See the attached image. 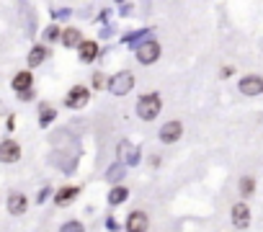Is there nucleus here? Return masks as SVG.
I'll return each instance as SVG.
<instances>
[{
  "label": "nucleus",
  "mask_w": 263,
  "mask_h": 232,
  "mask_svg": "<svg viewBox=\"0 0 263 232\" xmlns=\"http://www.w3.org/2000/svg\"><path fill=\"white\" fill-rule=\"evenodd\" d=\"M44 59H46V46H34L28 52V67H39Z\"/></svg>",
  "instance_id": "nucleus-15"
},
{
  "label": "nucleus",
  "mask_w": 263,
  "mask_h": 232,
  "mask_svg": "<svg viewBox=\"0 0 263 232\" xmlns=\"http://www.w3.org/2000/svg\"><path fill=\"white\" fill-rule=\"evenodd\" d=\"M98 57V44L96 41H83V46H80V59L83 62H93Z\"/></svg>",
  "instance_id": "nucleus-14"
},
{
  "label": "nucleus",
  "mask_w": 263,
  "mask_h": 232,
  "mask_svg": "<svg viewBox=\"0 0 263 232\" xmlns=\"http://www.w3.org/2000/svg\"><path fill=\"white\" fill-rule=\"evenodd\" d=\"M127 196H129V191H127V186H114L111 189V194H108V204H121V201H127Z\"/></svg>",
  "instance_id": "nucleus-16"
},
{
  "label": "nucleus",
  "mask_w": 263,
  "mask_h": 232,
  "mask_svg": "<svg viewBox=\"0 0 263 232\" xmlns=\"http://www.w3.org/2000/svg\"><path fill=\"white\" fill-rule=\"evenodd\" d=\"M88 88H83V85H75V88H70V93H67V98H65V103L70 106V108H83L85 103H88Z\"/></svg>",
  "instance_id": "nucleus-8"
},
{
  "label": "nucleus",
  "mask_w": 263,
  "mask_h": 232,
  "mask_svg": "<svg viewBox=\"0 0 263 232\" xmlns=\"http://www.w3.org/2000/svg\"><path fill=\"white\" fill-rule=\"evenodd\" d=\"M77 194H80V189H77V186H65V189H59V191H57L54 201L62 207V204H67V201H72Z\"/></svg>",
  "instance_id": "nucleus-13"
},
{
  "label": "nucleus",
  "mask_w": 263,
  "mask_h": 232,
  "mask_svg": "<svg viewBox=\"0 0 263 232\" xmlns=\"http://www.w3.org/2000/svg\"><path fill=\"white\" fill-rule=\"evenodd\" d=\"M181 134H183V124H181L178 119L168 121L165 127L160 129V139H163L165 145H170V142H178V139H181Z\"/></svg>",
  "instance_id": "nucleus-7"
},
{
  "label": "nucleus",
  "mask_w": 263,
  "mask_h": 232,
  "mask_svg": "<svg viewBox=\"0 0 263 232\" xmlns=\"http://www.w3.org/2000/svg\"><path fill=\"white\" fill-rule=\"evenodd\" d=\"M62 44L70 46V49H72V46L80 49V46H83V34L77 28H65V34H62Z\"/></svg>",
  "instance_id": "nucleus-12"
},
{
  "label": "nucleus",
  "mask_w": 263,
  "mask_h": 232,
  "mask_svg": "<svg viewBox=\"0 0 263 232\" xmlns=\"http://www.w3.org/2000/svg\"><path fill=\"white\" fill-rule=\"evenodd\" d=\"M160 108H163V101H160L158 93H147V96H142L137 103V116L145 119V121H152L160 114Z\"/></svg>",
  "instance_id": "nucleus-1"
},
{
  "label": "nucleus",
  "mask_w": 263,
  "mask_h": 232,
  "mask_svg": "<svg viewBox=\"0 0 263 232\" xmlns=\"http://www.w3.org/2000/svg\"><path fill=\"white\" fill-rule=\"evenodd\" d=\"M134 88V75L129 70H124V72H116L111 77V83H108V90L114 93V96H127V93Z\"/></svg>",
  "instance_id": "nucleus-2"
},
{
  "label": "nucleus",
  "mask_w": 263,
  "mask_h": 232,
  "mask_svg": "<svg viewBox=\"0 0 263 232\" xmlns=\"http://www.w3.org/2000/svg\"><path fill=\"white\" fill-rule=\"evenodd\" d=\"M232 225H235L238 230H245L248 225H251V209H248V204L232 207Z\"/></svg>",
  "instance_id": "nucleus-9"
},
{
  "label": "nucleus",
  "mask_w": 263,
  "mask_h": 232,
  "mask_svg": "<svg viewBox=\"0 0 263 232\" xmlns=\"http://www.w3.org/2000/svg\"><path fill=\"white\" fill-rule=\"evenodd\" d=\"M253 191H256V181H253V178H243V181H240V194H243V196H251Z\"/></svg>",
  "instance_id": "nucleus-19"
},
{
  "label": "nucleus",
  "mask_w": 263,
  "mask_h": 232,
  "mask_svg": "<svg viewBox=\"0 0 263 232\" xmlns=\"http://www.w3.org/2000/svg\"><path fill=\"white\" fill-rule=\"evenodd\" d=\"M240 93L243 96H261L263 93V77L261 75H248L240 80Z\"/></svg>",
  "instance_id": "nucleus-4"
},
{
  "label": "nucleus",
  "mask_w": 263,
  "mask_h": 232,
  "mask_svg": "<svg viewBox=\"0 0 263 232\" xmlns=\"http://www.w3.org/2000/svg\"><path fill=\"white\" fill-rule=\"evenodd\" d=\"M0 160L3 163H18L21 160V145L15 139H5L0 145Z\"/></svg>",
  "instance_id": "nucleus-5"
},
{
  "label": "nucleus",
  "mask_w": 263,
  "mask_h": 232,
  "mask_svg": "<svg viewBox=\"0 0 263 232\" xmlns=\"http://www.w3.org/2000/svg\"><path fill=\"white\" fill-rule=\"evenodd\" d=\"M31 72L28 70H23V72H15V77H13V90H18V93H28L31 90Z\"/></svg>",
  "instance_id": "nucleus-10"
},
{
  "label": "nucleus",
  "mask_w": 263,
  "mask_h": 232,
  "mask_svg": "<svg viewBox=\"0 0 263 232\" xmlns=\"http://www.w3.org/2000/svg\"><path fill=\"white\" fill-rule=\"evenodd\" d=\"M121 176H124V163L114 165V168H111V170H108V173H106V178H108V181H111V183H116V181H119Z\"/></svg>",
  "instance_id": "nucleus-20"
},
{
  "label": "nucleus",
  "mask_w": 263,
  "mask_h": 232,
  "mask_svg": "<svg viewBox=\"0 0 263 232\" xmlns=\"http://www.w3.org/2000/svg\"><path fill=\"white\" fill-rule=\"evenodd\" d=\"M46 196H49V189H41V191H39V196H36V199H39V204H41V201H44Z\"/></svg>",
  "instance_id": "nucleus-23"
},
{
  "label": "nucleus",
  "mask_w": 263,
  "mask_h": 232,
  "mask_svg": "<svg viewBox=\"0 0 263 232\" xmlns=\"http://www.w3.org/2000/svg\"><path fill=\"white\" fill-rule=\"evenodd\" d=\"M62 34H65V31H59L57 26H49V28L44 31V39L46 41H62Z\"/></svg>",
  "instance_id": "nucleus-18"
},
{
  "label": "nucleus",
  "mask_w": 263,
  "mask_h": 232,
  "mask_svg": "<svg viewBox=\"0 0 263 232\" xmlns=\"http://www.w3.org/2000/svg\"><path fill=\"white\" fill-rule=\"evenodd\" d=\"M54 121V108L52 106H41V111H39V124H41V127H49V124Z\"/></svg>",
  "instance_id": "nucleus-17"
},
{
  "label": "nucleus",
  "mask_w": 263,
  "mask_h": 232,
  "mask_svg": "<svg viewBox=\"0 0 263 232\" xmlns=\"http://www.w3.org/2000/svg\"><path fill=\"white\" fill-rule=\"evenodd\" d=\"M26 207H28V201H26L23 194H10L8 196V212L10 214H23Z\"/></svg>",
  "instance_id": "nucleus-11"
},
{
  "label": "nucleus",
  "mask_w": 263,
  "mask_h": 232,
  "mask_svg": "<svg viewBox=\"0 0 263 232\" xmlns=\"http://www.w3.org/2000/svg\"><path fill=\"white\" fill-rule=\"evenodd\" d=\"M59 232H85V227H83L80 222H75V220H72V222H67V225H62Z\"/></svg>",
  "instance_id": "nucleus-22"
},
{
  "label": "nucleus",
  "mask_w": 263,
  "mask_h": 232,
  "mask_svg": "<svg viewBox=\"0 0 263 232\" xmlns=\"http://www.w3.org/2000/svg\"><path fill=\"white\" fill-rule=\"evenodd\" d=\"M127 232H147L150 230V220H147V214L145 212H132L127 217Z\"/></svg>",
  "instance_id": "nucleus-6"
},
{
  "label": "nucleus",
  "mask_w": 263,
  "mask_h": 232,
  "mask_svg": "<svg viewBox=\"0 0 263 232\" xmlns=\"http://www.w3.org/2000/svg\"><path fill=\"white\" fill-rule=\"evenodd\" d=\"M108 83H111V80H108V77H106L103 72H96V75H93V88H96V90L108 88Z\"/></svg>",
  "instance_id": "nucleus-21"
},
{
  "label": "nucleus",
  "mask_w": 263,
  "mask_h": 232,
  "mask_svg": "<svg viewBox=\"0 0 263 232\" xmlns=\"http://www.w3.org/2000/svg\"><path fill=\"white\" fill-rule=\"evenodd\" d=\"M158 57H160V44L158 41L147 39L145 44L137 46V59L142 62V65H152V62H158Z\"/></svg>",
  "instance_id": "nucleus-3"
}]
</instances>
